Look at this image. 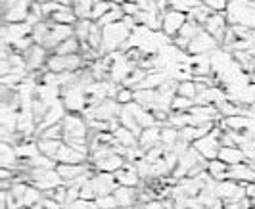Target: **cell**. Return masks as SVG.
Here are the masks:
<instances>
[{
  "instance_id": "cell-1",
  "label": "cell",
  "mask_w": 255,
  "mask_h": 209,
  "mask_svg": "<svg viewBox=\"0 0 255 209\" xmlns=\"http://www.w3.org/2000/svg\"><path fill=\"white\" fill-rule=\"evenodd\" d=\"M130 33L132 29L125 23V21H119L114 25L104 27V35H102V46H100V56H110L114 52H125L127 48V42L130 39Z\"/></svg>"
},
{
  "instance_id": "cell-2",
  "label": "cell",
  "mask_w": 255,
  "mask_h": 209,
  "mask_svg": "<svg viewBox=\"0 0 255 209\" xmlns=\"http://www.w3.org/2000/svg\"><path fill=\"white\" fill-rule=\"evenodd\" d=\"M29 184L37 186L38 190L46 194V192H52L54 188L62 186L64 181L56 169H31L29 167Z\"/></svg>"
},
{
  "instance_id": "cell-3",
  "label": "cell",
  "mask_w": 255,
  "mask_h": 209,
  "mask_svg": "<svg viewBox=\"0 0 255 209\" xmlns=\"http://www.w3.org/2000/svg\"><path fill=\"white\" fill-rule=\"evenodd\" d=\"M221 134H223V129L215 125V129L209 132V134H205L204 138H200V140H196V142L192 144L198 152H200V156L205 157L207 161H213V159H219V152H221Z\"/></svg>"
},
{
  "instance_id": "cell-4",
  "label": "cell",
  "mask_w": 255,
  "mask_h": 209,
  "mask_svg": "<svg viewBox=\"0 0 255 209\" xmlns=\"http://www.w3.org/2000/svg\"><path fill=\"white\" fill-rule=\"evenodd\" d=\"M188 113H190L192 117V125L194 127H198V125H215L219 123L223 115H221V111H219L217 105H192L190 109H188Z\"/></svg>"
},
{
  "instance_id": "cell-5",
  "label": "cell",
  "mask_w": 255,
  "mask_h": 209,
  "mask_svg": "<svg viewBox=\"0 0 255 209\" xmlns=\"http://www.w3.org/2000/svg\"><path fill=\"white\" fill-rule=\"evenodd\" d=\"M23 58H25L29 75H35L38 71L46 69V62H48V58H50V52H48L44 46H40V44H33L29 50L23 52Z\"/></svg>"
},
{
  "instance_id": "cell-6",
  "label": "cell",
  "mask_w": 255,
  "mask_h": 209,
  "mask_svg": "<svg viewBox=\"0 0 255 209\" xmlns=\"http://www.w3.org/2000/svg\"><path fill=\"white\" fill-rule=\"evenodd\" d=\"M229 17H227V13L225 12H213L209 15V19L204 23V29L213 37V39L219 42V46L223 44V40H225V35H227V31H229Z\"/></svg>"
},
{
  "instance_id": "cell-7",
  "label": "cell",
  "mask_w": 255,
  "mask_h": 209,
  "mask_svg": "<svg viewBox=\"0 0 255 209\" xmlns=\"http://www.w3.org/2000/svg\"><path fill=\"white\" fill-rule=\"evenodd\" d=\"M73 35H75V33H73V25H58V23L52 21L50 31H48V37H46V40H44L42 46L52 54L62 42H64V40H67L69 37H73Z\"/></svg>"
},
{
  "instance_id": "cell-8",
  "label": "cell",
  "mask_w": 255,
  "mask_h": 209,
  "mask_svg": "<svg viewBox=\"0 0 255 209\" xmlns=\"http://www.w3.org/2000/svg\"><path fill=\"white\" fill-rule=\"evenodd\" d=\"M215 48H219V42L205 29H202L194 39H192L190 46L186 52L192 54V56H204V54L215 52Z\"/></svg>"
},
{
  "instance_id": "cell-9",
  "label": "cell",
  "mask_w": 255,
  "mask_h": 209,
  "mask_svg": "<svg viewBox=\"0 0 255 209\" xmlns=\"http://www.w3.org/2000/svg\"><path fill=\"white\" fill-rule=\"evenodd\" d=\"M89 150H81V148H73V146L64 144L56 156V161L69 163V165H83V163H89Z\"/></svg>"
},
{
  "instance_id": "cell-10",
  "label": "cell",
  "mask_w": 255,
  "mask_h": 209,
  "mask_svg": "<svg viewBox=\"0 0 255 209\" xmlns=\"http://www.w3.org/2000/svg\"><path fill=\"white\" fill-rule=\"evenodd\" d=\"M186 19H188V15L184 12H179V10L171 8V10L163 15V33L173 40L179 35V31L182 29V25L186 23Z\"/></svg>"
},
{
  "instance_id": "cell-11",
  "label": "cell",
  "mask_w": 255,
  "mask_h": 209,
  "mask_svg": "<svg viewBox=\"0 0 255 209\" xmlns=\"http://www.w3.org/2000/svg\"><path fill=\"white\" fill-rule=\"evenodd\" d=\"M202 29H204V27L200 25V23H196L194 19L188 17V19H186V23H184L182 29L179 31V35L173 39V44H175L179 50H184V52H186V50H188V46H190L192 39H194Z\"/></svg>"
},
{
  "instance_id": "cell-12",
  "label": "cell",
  "mask_w": 255,
  "mask_h": 209,
  "mask_svg": "<svg viewBox=\"0 0 255 209\" xmlns=\"http://www.w3.org/2000/svg\"><path fill=\"white\" fill-rule=\"evenodd\" d=\"M92 184H94V188H96V194L98 198L100 196H112L115 190H117V181H115V175L112 173H96L94 177H92Z\"/></svg>"
},
{
  "instance_id": "cell-13",
  "label": "cell",
  "mask_w": 255,
  "mask_h": 209,
  "mask_svg": "<svg viewBox=\"0 0 255 209\" xmlns=\"http://www.w3.org/2000/svg\"><path fill=\"white\" fill-rule=\"evenodd\" d=\"M89 163H83V165H69V163H58V167H56V171H58V175L62 177V181H64V184H73L75 181H79L87 171H89Z\"/></svg>"
},
{
  "instance_id": "cell-14",
  "label": "cell",
  "mask_w": 255,
  "mask_h": 209,
  "mask_svg": "<svg viewBox=\"0 0 255 209\" xmlns=\"http://www.w3.org/2000/svg\"><path fill=\"white\" fill-rule=\"evenodd\" d=\"M115 181L119 186H128V188H136L140 184V175L134 163H125L123 169H119L115 173Z\"/></svg>"
},
{
  "instance_id": "cell-15",
  "label": "cell",
  "mask_w": 255,
  "mask_h": 209,
  "mask_svg": "<svg viewBox=\"0 0 255 209\" xmlns=\"http://www.w3.org/2000/svg\"><path fill=\"white\" fill-rule=\"evenodd\" d=\"M0 165H2V169H17L21 165V159L17 156V148L13 144L0 142Z\"/></svg>"
},
{
  "instance_id": "cell-16",
  "label": "cell",
  "mask_w": 255,
  "mask_h": 209,
  "mask_svg": "<svg viewBox=\"0 0 255 209\" xmlns=\"http://www.w3.org/2000/svg\"><path fill=\"white\" fill-rule=\"evenodd\" d=\"M125 163H127L125 157L112 152L110 156H106V157H102L100 161H96L94 167H96V171H100V173H112V175H115L117 171L125 167ZM90 165H92V163H90Z\"/></svg>"
},
{
  "instance_id": "cell-17",
  "label": "cell",
  "mask_w": 255,
  "mask_h": 209,
  "mask_svg": "<svg viewBox=\"0 0 255 209\" xmlns=\"http://www.w3.org/2000/svg\"><path fill=\"white\" fill-rule=\"evenodd\" d=\"M229 181H234V183H240V184L255 183V169L250 167L248 163L232 165L229 169Z\"/></svg>"
},
{
  "instance_id": "cell-18",
  "label": "cell",
  "mask_w": 255,
  "mask_h": 209,
  "mask_svg": "<svg viewBox=\"0 0 255 209\" xmlns=\"http://www.w3.org/2000/svg\"><path fill=\"white\" fill-rule=\"evenodd\" d=\"M114 198L117 202V208H134L138 204V190L128 186H117Z\"/></svg>"
},
{
  "instance_id": "cell-19",
  "label": "cell",
  "mask_w": 255,
  "mask_h": 209,
  "mask_svg": "<svg viewBox=\"0 0 255 209\" xmlns=\"http://www.w3.org/2000/svg\"><path fill=\"white\" fill-rule=\"evenodd\" d=\"M159 136H161V125H155V127H150V129H144L138 136V148L142 152H150L153 146L159 144Z\"/></svg>"
},
{
  "instance_id": "cell-20",
  "label": "cell",
  "mask_w": 255,
  "mask_h": 209,
  "mask_svg": "<svg viewBox=\"0 0 255 209\" xmlns=\"http://www.w3.org/2000/svg\"><path fill=\"white\" fill-rule=\"evenodd\" d=\"M219 159L225 161L229 167L246 163V156H244L242 148H238V146H223L219 152Z\"/></svg>"
},
{
  "instance_id": "cell-21",
  "label": "cell",
  "mask_w": 255,
  "mask_h": 209,
  "mask_svg": "<svg viewBox=\"0 0 255 209\" xmlns=\"http://www.w3.org/2000/svg\"><path fill=\"white\" fill-rule=\"evenodd\" d=\"M64 146L62 140H50V138H37V150L38 154H42V156L46 157H52V159H56L58 156V152H60V148Z\"/></svg>"
},
{
  "instance_id": "cell-22",
  "label": "cell",
  "mask_w": 255,
  "mask_h": 209,
  "mask_svg": "<svg viewBox=\"0 0 255 209\" xmlns=\"http://www.w3.org/2000/svg\"><path fill=\"white\" fill-rule=\"evenodd\" d=\"M229 165L225 163V161H221V159H213V161H209L207 163V175L213 179V181H227L229 179Z\"/></svg>"
},
{
  "instance_id": "cell-23",
  "label": "cell",
  "mask_w": 255,
  "mask_h": 209,
  "mask_svg": "<svg viewBox=\"0 0 255 209\" xmlns=\"http://www.w3.org/2000/svg\"><path fill=\"white\" fill-rule=\"evenodd\" d=\"M134 102L138 105H142L144 109H152L153 105L157 104V91L138 89V91H134Z\"/></svg>"
},
{
  "instance_id": "cell-24",
  "label": "cell",
  "mask_w": 255,
  "mask_h": 209,
  "mask_svg": "<svg viewBox=\"0 0 255 209\" xmlns=\"http://www.w3.org/2000/svg\"><path fill=\"white\" fill-rule=\"evenodd\" d=\"M81 50H83V44H81V40L73 35V37H69L67 40H64L52 54H58V56H73V54H81Z\"/></svg>"
},
{
  "instance_id": "cell-25",
  "label": "cell",
  "mask_w": 255,
  "mask_h": 209,
  "mask_svg": "<svg viewBox=\"0 0 255 209\" xmlns=\"http://www.w3.org/2000/svg\"><path fill=\"white\" fill-rule=\"evenodd\" d=\"M114 136H115V142L119 144V146H123V148H134V146H138V138L128 131V129L121 127V125L114 131Z\"/></svg>"
},
{
  "instance_id": "cell-26",
  "label": "cell",
  "mask_w": 255,
  "mask_h": 209,
  "mask_svg": "<svg viewBox=\"0 0 255 209\" xmlns=\"http://www.w3.org/2000/svg\"><path fill=\"white\" fill-rule=\"evenodd\" d=\"M180 140V131L175 127H169V125H161V136H159V142L165 146L167 150H173L175 144Z\"/></svg>"
},
{
  "instance_id": "cell-27",
  "label": "cell",
  "mask_w": 255,
  "mask_h": 209,
  "mask_svg": "<svg viewBox=\"0 0 255 209\" xmlns=\"http://www.w3.org/2000/svg\"><path fill=\"white\" fill-rule=\"evenodd\" d=\"M96 0H73L71 10L77 15V19H90L92 17V8Z\"/></svg>"
},
{
  "instance_id": "cell-28",
  "label": "cell",
  "mask_w": 255,
  "mask_h": 209,
  "mask_svg": "<svg viewBox=\"0 0 255 209\" xmlns=\"http://www.w3.org/2000/svg\"><path fill=\"white\" fill-rule=\"evenodd\" d=\"M48 111H50V104H46V102H42L38 98H33V102H31V113H33V121H35L37 127L44 121Z\"/></svg>"
},
{
  "instance_id": "cell-29",
  "label": "cell",
  "mask_w": 255,
  "mask_h": 209,
  "mask_svg": "<svg viewBox=\"0 0 255 209\" xmlns=\"http://www.w3.org/2000/svg\"><path fill=\"white\" fill-rule=\"evenodd\" d=\"M42 200H44V192H42V190H38L37 186H31V184H29V188H27L25 196H23L21 206H23V208L33 209L35 206H38Z\"/></svg>"
},
{
  "instance_id": "cell-30",
  "label": "cell",
  "mask_w": 255,
  "mask_h": 209,
  "mask_svg": "<svg viewBox=\"0 0 255 209\" xmlns=\"http://www.w3.org/2000/svg\"><path fill=\"white\" fill-rule=\"evenodd\" d=\"M50 25H52L50 19H44V21H40V23H37V25L33 27L31 37L35 40V44H40V46L44 44V40L48 37V31H50Z\"/></svg>"
},
{
  "instance_id": "cell-31",
  "label": "cell",
  "mask_w": 255,
  "mask_h": 209,
  "mask_svg": "<svg viewBox=\"0 0 255 209\" xmlns=\"http://www.w3.org/2000/svg\"><path fill=\"white\" fill-rule=\"evenodd\" d=\"M50 19L58 25H75L77 23V15L73 13L71 8H62L60 12L54 13Z\"/></svg>"
},
{
  "instance_id": "cell-32",
  "label": "cell",
  "mask_w": 255,
  "mask_h": 209,
  "mask_svg": "<svg viewBox=\"0 0 255 209\" xmlns=\"http://www.w3.org/2000/svg\"><path fill=\"white\" fill-rule=\"evenodd\" d=\"M92 23H94L92 19H77V23L73 25V33H75L77 39L81 40V44H87Z\"/></svg>"
},
{
  "instance_id": "cell-33",
  "label": "cell",
  "mask_w": 255,
  "mask_h": 209,
  "mask_svg": "<svg viewBox=\"0 0 255 209\" xmlns=\"http://www.w3.org/2000/svg\"><path fill=\"white\" fill-rule=\"evenodd\" d=\"M177 96H182V98H188V100H196L198 96V87L194 83V79H186V81H180L179 83V91H177Z\"/></svg>"
},
{
  "instance_id": "cell-34",
  "label": "cell",
  "mask_w": 255,
  "mask_h": 209,
  "mask_svg": "<svg viewBox=\"0 0 255 209\" xmlns=\"http://www.w3.org/2000/svg\"><path fill=\"white\" fill-rule=\"evenodd\" d=\"M114 8V2L112 0H96L94 2V8H92V21H100L106 13Z\"/></svg>"
},
{
  "instance_id": "cell-35",
  "label": "cell",
  "mask_w": 255,
  "mask_h": 209,
  "mask_svg": "<svg viewBox=\"0 0 255 209\" xmlns=\"http://www.w3.org/2000/svg\"><path fill=\"white\" fill-rule=\"evenodd\" d=\"M211 13H213V10H211L209 6H205L204 2H202L198 8H194V10L188 13V17H190V19H194L196 23H200V25L204 27V23L209 19V15H211Z\"/></svg>"
},
{
  "instance_id": "cell-36",
  "label": "cell",
  "mask_w": 255,
  "mask_h": 209,
  "mask_svg": "<svg viewBox=\"0 0 255 209\" xmlns=\"http://www.w3.org/2000/svg\"><path fill=\"white\" fill-rule=\"evenodd\" d=\"M67 190H69V188H67L65 184H62V186L54 188L52 192H46L44 196H46V198H52L54 202H58L60 206H64V208H65V206H67Z\"/></svg>"
},
{
  "instance_id": "cell-37",
  "label": "cell",
  "mask_w": 255,
  "mask_h": 209,
  "mask_svg": "<svg viewBox=\"0 0 255 209\" xmlns=\"http://www.w3.org/2000/svg\"><path fill=\"white\" fill-rule=\"evenodd\" d=\"M38 138H50V140H64V127H62V123H58V125H52L48 129H44V131L40 132V136Z\"/></svg>"
},
{
  "instance_id": "cell-38",
  "label": "cell",
  "mask_w": 255,
  "mask_h": 209,
  "mask_svg": "<svg viewBox=\"0 0 255 209\" xmlns=\"http://www.w3.org/2000/svg\"><path fill=\"white\" fill-rule=\"evenodd\" d=\"M200 4H202L200 0H173V4H171V6H173L175 10L184 12L186 15H188V13H190L194 8H198Z\"/></svg>"
},
{
  "instance_id": "cell-39",
  "label": "cell",
  "mask_w": 255,
  "mask_h": 209,
  "mask_svg": "<svg viewBox=\"0 0 255 209\" xmlns=\"http://www.w3.org/2000/svg\"><path fill=\"white\" fill-rule=\"evenodd\" d=\"M115 100H117L121 105L132 104V102H134V91H132V89H127V87H123V85H121V89H119V92H117Z\"/></svg>"
},
{
  "instance_id": "cell-40",
  "label": "cell",
  "mask_w": 255,
  "mask_h": 209,
  "mask_svg": "<svg viewBox=\"0 0 255 209\" xmlns=\"http://www.w3.org/2000/svg\"><path fill=\"white\" fill-rule=\"evenodd\" d=\"M194 102L188 98H182V96H175L173 102H171V111H188Z\"/></svg>"
},
{
  "instance_id": "cell-41",
  "label": "cell",
  "mask_w": 255,
  "mask_h": 209,
  "mask_svg": "<svg viewBox=\"0 0 255 209\" xmlns=\"http://www.w3.org/2000/svg\"><path fill=\"white\" fill-rule=\"evenodd\" d=\"M81 198H83V200H92V202L98 198L96 188H94V184H92V179H89L87 183L81 186Z\"/></svg>"
},
{
  "instance_id": "cell-42",
  "label": "cell",
  "mask_w": 255,
  "mask_h": 209,
  "mask_svg": "<svg viewBox=\"0 0 255 209\" xmlns=\"http://www.w3.org/2000/svg\"><path fill=\"white\" fill-rule=\"evenodd\" d=\"M96 206H98V209H117V202H115L114 194L112 196H100L96 198Z\"/></svg>"
},
{
  "instance_id": "cell-43",
  "label": "cell",
  "mask_w": 255,
  "mask_h": 209,
  "mask_svg": "<svg viewBox=\"0 0 255 209\" xmlns=\"http://www.w3.org/2000/svg\"><path fill=\"white\" fill-rule=\"evenodd\" d=\"M230 0H204L205 6H209L213 12H225Z\"/></svg>"
},
{
  "instance_id": "cell-44",
  "label": "cell",
  "mask_w": 255,
  "mask_h": 209,
  "mask_svg": "<svg viewBox=\"0 0 255 209\" xmlns=\"http://www.w3.org/2000/svg\"><path fill=\"white\" fill-rule=\"evenodd\" d=\"M121 8H123V13L128 15V17H134L136 13L140 12V6L136 2H125V4H121Z\"/></svg>"
},
{
  "instance_id": "cell-45",
  "label": "cell",
  "mask_w": 255,
  "mask_h": 209,
  "mask_svg": "<svg viewBox=\"0 0 255 209\" xmlns=\"http://www.w3.org/2000/svg\"><path fill=\"white\" fill-rule=\"evenodd\" d=\"M40 206H42L44 209H65L64 206H60L58 202H54L52 198H46V196H44V200L40 202Z\"/></svg>"
},
{
  "instance_id": "cell-46",
  "label": "cell",
  "mask_w": 255,
  "mask_h": 209,
  "mask_svg": "<svg viewBox=\"0 0 255 209\" xmlns=\"http://www.w3.org/2000/svg\"><path fill=\"white\" fill-rule=\"evenodd\" d=\"M146 209H165V206H163L159 200H155V202H150V204H146Z\"/></svg>"
},
{
  "instance_id": "cell-47",
  "label": "cell",
  "mask_w": 255,
  "mask_h": 209,
  "mask_svg": "<svg viewBox=\"0 0 255 209\" xmlns=\"http://www.w3.org/2000/svg\"><path fill=\"white\" fill-rule=\"evenodd\" d=\"M132 209H146V204H142V202H138V204H136V206H134Z\"/></svg>"
},
{
  "instance_id": "cell-48",
  "label": "cell",
  "mask_w": 255,
  "mask_h": 209,
  "mask_svg": "<svg viewBox=\"0 0 255 209\" xmlns=\"http://www.w3.org/2000/svg\"><path fill=\"white\" fill-rule=\"evenodd\" d=\"M250 83H252V85L255 87V71L252 73V75H250Z\"/></svg>"
},
{
  "instance_id": "cell-49",
  "label": "cell",
  "mask_w": 255,
  "mask_h": 209,
  "mask_svg": "<svg viewBox=\"0 0 255 209\" xmlns=\"http://www.w3.org/2000/svg\"><path fill=\"white\" fill-rule=\"evenodd\" d=\"M250 54L254 56V60H255V46H252V48H250Z\"/></svg>"
},
{
  "instance_id": "cell-50",
  "label": "cell",
  "mask_w": 255,
  "mask_h": 209,
  "mask_svg": "<svg viewBox=\"0 0 255 209\" xmlns=\"http://www.w3.org/2000/svg\"><path fill=\"white\" fill-rule=\"evenodd\" d=\"M125 2H136V4H138L140 0H123V4H125Z\"/></svg>"
},
{
  "instance_id": "cell-51",
  "label": "cell",
  "mask_w": 255,
  "mask_h": 209,
  "mask_svg": "<svg viewBox=\"0 0 255 209\" xmlns=\"http://www.w3.org/2000/svg\"><path fill=\"white\" fill-rule=\"evenodd\" d=\"M15 209H29V208H23V206H17Z\"/></svg>"
},
{
  "instance_id": "cell-52",
  "label": "cell",
  "mask_w": 255,
  "mask_h": 209,
  "mask_svg": "<svg viewBox=\"0 0 255 209\" xmlns=\"http://www.w3.org/2000/svg\"><path fill=\"white\" fill-rule=\"evenodd\" d=\"M200 2H204V0H200Z\"/></svg>"
},
{
  "instance_id": "cell-53",
  "label": "cell",
  "mask_w": 255,
  "mask_h": 209,
  "mask_svg": "<svg viewBox=\"0 0 255 209\" xmlns=\"http://www.w3.org/2000/svg\"><path fill=\"white\" fill-rule=\"evenodd\" d=\"M0 209H4V208H0Z\"/></svg>"
}]
</instances>
